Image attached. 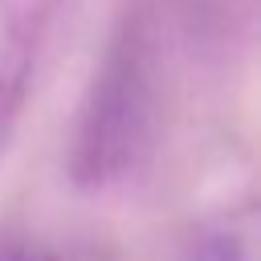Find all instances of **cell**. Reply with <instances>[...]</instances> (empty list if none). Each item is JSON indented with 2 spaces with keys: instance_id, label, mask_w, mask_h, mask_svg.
Masks as SVG:
<instances>
[{
  "instance_id": "6da1fadb",
  "label": "cell",
  "mask_w": 261,
  "mask_h": 261,
  "mask_svg": "<svg viewBox=\"0 0 261 261\" xmlns=\"http://www.w3.org/2000/svg\"><path fill=\"white\" fill-rule=\"evenodd\" d=\"M159 126V29L147 8H130L114 29L82 98L69 175L82 188L126 179L155 143Z\"/></svg>"
},
{
  "instance_id": "3957f363",
  "label": "cell",
  "mask_w": 261,
  "mask_h": 261,
  "mask_svg": "<svg viewBox=\"0 0 261 261\" xmlns=\"http://www.w3.org/2000/svg\"><path fill=\"white\" fill-rule=\"evenodd\" d=\"M184 261H257V212L253 204L224 208L200 220L188 237Z\"/></svg>"
},
{
  "instance_id": "277c9868",
  "label": "cell",
  "mask_w": 261,
  "mask_h": 261,
  "mask_svg": "<svg viewBox=\"0 0 261 261\" xmlns=\"http://www.w3.org/2000/svg\"><path fill=\"white\" fill-rule=\"evenodd\" d=\"M0 261H65V257H61L57 249L33 241V237L8 232V237H0Z\"/></svg>"
},
{
  "instance_id": "7a4b0ae2",
  "label": "cell",
  "mask_w": 261,
  "mask_h": 261,
  "mask_svg": "<svg viewBox=\"0 0 261 261\" xmlns=\"http://www.w3.org/2000/svg\"><path fill=\"white\" fill-rule=\"evenodd\" d=\"M61 0H0V151L24 110Z\"/></svg>"
},
{
  "instance_id": "5b68a950",
  "label": "cell",
  "mask_w": 261,
  "mask_h": 261,
  "mask_svg": "<svg viewBox=\"0 0 261 261\" xmlns=\"http://www.w3.org/2000/svg\"><path fill=\"white\" fill-rule=\"evenodd\" d=\"M192 4V12L204 20V24H212V29H228L245 8H249V0H188Z\"/></svg>"
}]
</instances>
